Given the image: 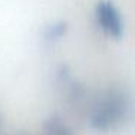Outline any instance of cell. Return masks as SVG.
I'll use <instances>...</instances> for the list:
<instances>
[{"label":"cell","mask_w":135,"mask_h":135,"mask_svg":"<svg viewBox=\"0 0 135 135\" xmlns=\"http://www.w3.org/2000/svg\"><path fill=\"white\" fill-rule=\"evenodd\" d=\"M96 18L99 25L106 31L108 33L113 36L122 35V18H120L118 9L110 2H100L96 7Z\"/></svg>","instance_id":"1"}]
</instances>
